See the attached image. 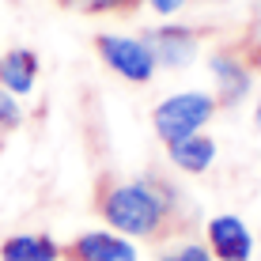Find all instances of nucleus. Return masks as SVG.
<instances>
[{
	"instance_id": "obj_13",
	"label": "nucleus",
	"mask_w": 261,
	"mask_h": 261,
	"mask_svg": "<svg viewBox=\"0 0 261 261\" xmlns=\"http://www.w3.org/2000/svg\"><path fill=\"white\" fill-rule=\"evenodd\" d=\"M159 261H216V257L208 254L204 242H182V246H174L170 254H163Z\"/></svg>"
},
{
	"instance_id": "obj_8",
	"label": "nucleus",
	"mask_w": 261,
	"mask_h": 261,
	"mask_svg": "<svg viewBox=\"0 0 261 261\" xmlns=\"http://www.w3.org/2000/svg\"><path fill=\"white\" fill-rule=\"evenodd\" d=\"M38 72H42V61L34 49L27 46H15L8 53H0V87L12 91L15 98H27L38 84Z\"/></svg>"
},
{
	"instance_id": "obj_15",
	"label": "nucleus",
	"mask_w": 261,
	"mask_h": 261,
	"mask_svg": "<svg viewBox=\"0 0 261 261\" xmlns=\"http://www.w3.org/2000/svg\"><path fill=\"white\" fill-rule=\"evenodd\" d=\"M254 125L261 129V98H257V106H254Z\"/></svg>"
},
{
	"instance_id": "obj_14",
	"label": "nucleus",
	"mask_w": 261,
	"mask_h": 261,
	"mask_svg": "<svg viewBox=\"0 0 261 261\" xmlns=\"http://www.w3.org/2000/svg\"><path fill=\"white\" fill-rule=\"evenodd\" d=\"M140 4H148L155 15H163V19H174L182 8H190L193 0H140Z\"/></svg>"
},
{
	"instance_id": "obj_2",
	"label": "nucleus",
	"mask_w": 261,
	"mask_h": 261,
	"mask_svg": "<svg viewBox=\"0 0 261 261\" xmlns=\"http://www.w3.org/2000/svg\"><path fill=\"white\" fill-rule=\"evenodd\" d=\"M216 114H220V102L212 91H178V95H167L163 102H155L151 129L163 144H174L182 137L201 133Z\"/></svg>"
},
{
	"instance_id": "obj_5",
	"label": "nucleus",
	"mask_w": 261,
	"mask_h": 261,
	"mask_svg": "<svg viewBox=\"0 0 261 261\" xmlns=\"http://www.w3.org/2000/svg\"><path fill=\"white\" fill-rule=\"evenodd\" d=\"M140 38L151 46L159 68L182 72V68H190L193 61L201 57L204 31L201 27H190V23H159V27H148Z\"/></svg>"
},
{
	"instance_id": "obj_3",
	"label": "nucleus",
	"mask_w": 261,
	"mask_h": 261,
	"mask_svg": "<svg viewBox=\"0 0 261 261\" xmlns=\"http://www.w3.org/2000/svg\"><path fill=\"white\" fill-rule=\"evenodd\" d=\"M95 53L114 76L129 80V84H148V80L159 72L155 53H151V46L140 38V34H110V31H102V34H95Z\"/></svg>"
},
{
	"instance_id": "obj_6",
	"label": "nucleus",
	"mask_w": 261,
	"mask_h": 261,
	"mask_svg": "<svg viewBox=\"0 0 261 261\" xmlns=\"http://www.w3.org/2000/svg\"><path fill=\"white\" fill-rule=\"evenodd\" d=\"M204 246L216 261H250L254 257V235L239 216L223 212L204 223Z\"/></svg>"
},
{
	"instance_id": "obj_1",
	"label": "nucleus",
	"mask_w": 261,
	"mask_h": 261,
	"mask_svg": "<svg viewBox=\"0 0 261 261\" xmlns=\"http://www.w3.org/2000/svg\"><path fill=\"white\" fill-rule=\"evenodd\" d=\"M95 212L110 223V231L140 242H167L197 231V212L174 182L155 170L137 178L98 174L95 182Z\"/></svg>"
},
{
	"instance_id": "obj_9",
	"label": "nucleus",
	"mask_w": 261,
	"mask_h": 261,
	"mask_svg": "<svg viewBox=\"0 0 261 261\" xmlns=\"http://www.w3.org/2000/svg\"><path fill=\"white\" fill-rule=\"evenodd\" d=\"M167 155L170 163L186 174H204L212 163H216V140L208 133H193V137H182L174 144H167Z\"/></svg>"
},
{
	"instance_id": "obj_11",
	"label": "nucleus",
	"mask_w": 261,
	"mask_h": 261,
	"mask_svg": "<svg viewBox=\"0 0 261 261\" xmlns=\"http://www.w3.org/2000/svg\"><path fill=\"white\" fill-rule=\"evenodd\" d=\"M57 4L80 15H129L140 8V0H57Z\"/></svg>"
},
{
	"instance_id": "obj_10",
	"label": "nucleus",
	"mask_w": 261,
	"mask_h": 261,
	"mask_svg": "<svg viewBox=\"0 0 261 261\" xmlns=\"http://www.w3.org/2000/svg\"><path fill=\"white\" fill-rule=\"evenodd\" d=\"M0 261H61V246L49 235H12L0 246Z\"/></svg>"
},
{
	"instance_id": "obj_4",
	"label": "nucleus",
	"mask_w": 261,
	"mask_h": 261,
	"mask_svg": "<svg viewBox=\"0 0 261 261\" xmlns=\"http://www.w3.org/2000/svg\"><path fill=\"white\" fill-rule=\"evenodd\" d=\"M261 65L246 53V46H220L208 53V72H212V87H216V102L220 110H231L242 98L254 91V72Z\"/></svg>"
},
{
	"instance_id": "obj_7",
	"label": "nucleus",
	"mask_w": 261,
	"mask_h": 261,
	"mask_svg": "<svg viewBox=\"0 0 261 261\" xmlns=\"http://www.w3.org/2000/svg\"><path fill=\"white\" fill-rule=\"evenodd\" d=\"M65 261H140L137 246L118 231H84L61 246Z\"/></svg>"
},
{
	"instance_id": "obj_12",
	"label": "nucleus",
	"mask_w": 261,
	"mask_h": 261,
	"mask_svg": "<svg viewBox=\"0 0 261 261\" xmlns=\"http://www.w3.org/2000/svg\"><path fill=\"white\" fill-rule=\"evenodd\" d=\"M19 125H23V106H19V98L0 87V137L15 133Z\"/></svg>"
}]
</instances>
